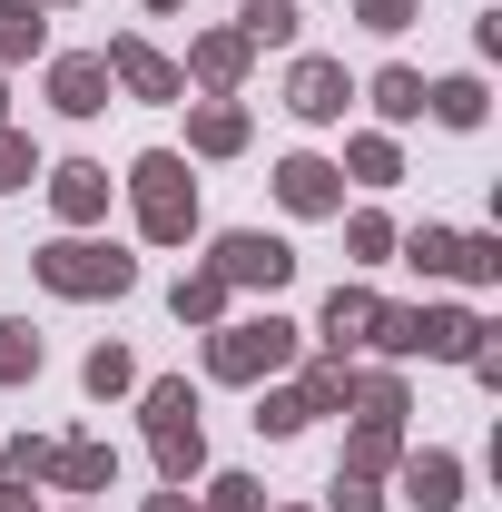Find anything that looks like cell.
Instances as JSON below:
<instances>
[{
  "label": "cell",
  "mask_w": 502,
  "mask_h": 512,
  "mask_svg": "<svg viewBox=\"0 0 502 512\" xmlns=\"http://www.w3.org/2000/svg\"><path fill=\"white\" fill-rule=\"evenodd\" d=\"M128 188H138V227H148L158 247H178V237L197 227V188H188V158L148 148V158L128 168Z\"/></svg>",
  "instance_id": "1"
},
{
  "label": "cell",
  "mask_w": 502,
  "mask_h": 512,
  "mask_svg": "<svg viewBox=\"0 0 502 512\" xmlns=\"http://www.w3.org/2000/svg\"><path fill=\"white\" fill-rule=\"evenodd\" d=\"M40 286H50V296H128V286H138V266H128L119 247L60 237V247H40Z\"/></svg>",
  "instance_id": "2"
},
{
  "label": "cell",
  "mask_w": 502,
  "mask_h": 512,
  "mask_svg": "<svg viewBox=\"0 0 502 512\" xmlns=\"http://www.w3.org/2000/svg\"><path fill=\"white\" fill-rule=\"evenodd\" d=\"M148 434H158V473H168V483H188L197 463H207V444H197V394L178 375L148 384Z\"/></svg>",
  "instance_id": "3"
},
{
  "label": "cell",
  "mask_w": 502,
  "mask_h": 512,
  "mask_svg": "<svg viewBox=\"0 0 502 512\" xmlns=\"http://www.w3.org/2000/svg\"><path fill=\"white\" fill-rule=\"evenodd\" d=\"M207 365L227 384H256V375H276V365H296V325L286 316H256V325H227L217 345H207Z\"/></svg>",
  "instance_id": "4"
},
{
  "label": "cell",
  "mask_w": 502,
  "mask_h": 512,
  "mask_svg": "<svg viewBox=\"0 0 502 512\" xmlns=\"http://www.w3.org/2000/svg\"><path fill=\"white\" fill-rule=\"evenodd\" d=\"M296 276V247L286 237H256V227H237V237H217V286H286Z\"/></svg>",
  "instance_id": "5"
},
{
  "label": "cell",
  "mask_w": 502,
  "mask_h": 512,
  "mask_svg": "<svg viewBox=\"0 0 502 512\" xmlns=\"http://www.w3.org/2000/svg\"><path fill=\"white\" fill-rule=\"evenodd\" d=\"M276 197H286L296 217H335V207H345V168H325V158H286V168H276Z\"/></svg>",
  "instance_id": "6"
},
{
  "label": "cell",
  "mask_w": 502,
  "mask_h": 512,
  "mask_svg": "<svg viewBox=\"0 0 502 512\" xmlns=\"http://www.w3.org/2000/svg\"><path fill=\"white\" fill-rule=\"evenodd\" d=\"M109 89H119V79H109V60H99V50H79V60L50 69V99H60L69 119H99V109H109Z\"/></svg>",
  "instance_id": "7"
},
{
  "label": "cell",
  "mask_w": 502,
  "mask_h": 512,
  "mask_svg": "<svg viewBox=\"0 0 502 512\" xmlns=\"http://www.w3.org/2000/svg\"><path fill=\"white\" fill-rule=\"evenodd\" d=\"M345 99H355V79L335 60H296V79H286V109L296 119H345Z\"/></svg>",
  "instance_id": "8"
},
{
  "label": "cell",
  "mask_w": 502,
  "mask_h": 512,
  "mask_svg": "<svg viewBox=\"0 0 502 512\" xmlns=\"http://www.w3.org/2000/svg\"><path fill=\"white\" fill-rule=\"evenodd\" d=\"M109 79H119V89H138V99H178V89H188L178 69L148 50V40H109Z\"/></svg>",
  "instance_id": "9"
},
{
  "label": "cell",
  "mask_w": 502,
  "mask_h": 512,
  "mask_svg": "<svg viewBox=\"0 0 502 512\" xmlns=\"http://www.w3.org/2000/svg\"><path fill=\"white\" fill-rule=\"evenodd\" d=\"M40 483H60V493H109V483H119V453L109 444H60Z\"/></svg>",
  "instance_id": "10"
},
{
  "label": "cell",
  "mask_w": 502,
  "mask_h": 512,
  "mask_svg": "<svg viewBox=\"0 0 502 512\" xmlns=\"http://www.w3.org/2000/svg\"><path fill=\"white\" fill-rule=\"evenodd\" d=\"M404 503L414 512H453L463 503V463H453V453H414V463H404Z\"/></svg>",
  "instance_id": "11"
},
{
  "label": "cell",
  "mask_w": 502,
  "mask_h": 512,
  "mask_svg": "<svg viewBox=\"0 0 502 512\" xmlns=\"http://www.w3.org/2000/svg\"><path fill=\"white\" fill-rule=\"evenodd\" d=\"M414 355H483V325L453 306H414Z\"/></svg>",
  "instance_id": "12"
},
{
  "label": "cell",
  "mask_w": 502,
  "mask_h": 512,
  "mask_svg": "<svg viewBox=\"0 0 502 512\" xmlns=\"http://www.w3.org/2000/svg\"><path fill=\"white\" fill-rule=\"evenodd\" d=\"M188 138H197V158H237V148H247V109H237V99H207L188 119Z\"/></svg>",
  "instance_id": "13"
},
{
  "label": "cell",
  "mask_w": 502,
  "mask_h": 512,
  "mask_svg": "<svg viewBox=\"0 0 502 512\" xmlns=\"http://www.w3.org/2000/svg\"><path fill=\"white\" fill-rule=\"evenodd\" d=\"M50 197H60V217H99V207H109V168H89V158H79V168L50 178Z\"/></svg>",
  "instance_id": "14"
},
{
  "label": "cell",
  "mask_w": 502,
  "mask_h": 512,
  "mask_svg": "<svg viewBox=\"0 0 502 512\" xmlns=\"http://www.w3.org/2000/svg\"><path fill=\"white\" fill-rule=\"evenodd\" d=\"M375 296H365V286H335V296H325V335H335V345H355V335H375Z\"/></svg>",
  "instance_id": "15"
},
{
  "label": "cell",
  "mask_w": 502,
  "mask_h": 512,
  "mask_svg": "<svg viewBox=\"0 0 502 512\" xmlns=\"http://www.w3.org/2000/svg\"><path fill=\"white\" fill-rule=\"evenodd\" d=\"M237 69H247V30H207V40H197V79H207V89H227Z\"/></svg>",
  "instance_id": "16"
},
{
  "label": "cell",
  "mask_w": 502,
  "mask_h": 512,
  "mask_svg": "<svg viewBox=\"0 0 502 512\" xmlns=\"http://www.w3.org/2000/svg\"><path fill=\"white\" fill-rule=\"evenodd\" d=\"M424 109L443 128H483V79H443V89H424Z\"/></svg>",
  "instance_id": "17"
},
{
  "label": "cell",
  "mask_w": 502,
  "mask_h": 512,
  "mask_svg": "<svg viewBox=\"0 0 502 512\" xmlns=\"http://www.w3.org/2000/svg\"><path fill=\"white\" fill-rule=\"evenodd\" d=\"M217 316H227V286H217V266L178 276V325H217Z\"/></svg>",
  "instance_id": "18"
},
{
  "label": "cell",
  "mask_w": 502,
  "mask_h": 512,
  "mask_svg": "<svg viewBox=\"0 0 502 512\" xmlns=\"http://www.w3.org/2000/svg\"><path fill=\"white\" fill-rule=\"evenodd\" d=\"M345 394H355V365H345V355H335V365H315V375L296 384V404H306V414H335Z\"/></svg>",
  "instance_id": "19"
},
{
  "label": "cell",
  "mask_w": 502,
  "mask_h": 512,
  "mask_svg": "<svg viewBox=\"0 0 502 512\" xmlns=\"http://www.w3.org/2000/svg\"><path fill=\"white\" fill-rule=\"evenodd\" d=\"M345 473H355V483H375V473H394V424H365V434L345 444Z\"/></svg>",
  "instance_id": "20"
},
{
  "label": "cell",
  "mask_w": 502,
  "mask_h": 512,
  "mask_svg": "<svg viewBox=\"0 0 502 512\" xmlns=\"http://www.w3.org/2000/svg\"><path fill=\"white\" fill-rule=\"evenodd\" d=\"M296 40V0H256L247 10V50H286Z\"/></svg>",
  "instance_id": "21"
},
{
  "label": "cell",
  "mask_w": 502,
  "mask_h": 512,
  "mask_svg": "<svg viewBox=\"0 0 502 512\" xmlns=\"http://www.w3.org/2000/svg\"><path fill=\"white\" fill-rule=\"evenodd\" d=\"M375 109H384V119H424V79H414V69H384V79H375Z\"/></svg>",
  "instance_id": "22"
},
{
  "label": "cell",
  "mask_w": 502,
  "mask_h": 512,
  "mask_svg": "<svg viewBox=\"0 0 502 512\" xmlns=\"http://www.w3.org/2000/svg\"><path fill=\"white\" fill-rule=\"evenodd\" d=\"M40 375V335L30 325H0V384H30Z\"/></svg>",
  "instance_id": "23"
},
{
  "label": "cell",
  "mask_w": 502,
  "mask_h": 512,
  "mask_svg": "<svg viewBox=\"0 0 502 512\" xmlns=\"http://www.w3.org/2000/svg\"><path fill=\"white\" fill-rule=\"evenodd\" d=\"M355 404H365V424H404V384L394 375H355Z\"/></svg>",
  "instance_id": "24"
},
{
  "label": "cell",
  "mask_w": 502,
  "mask_h": 512,
  "mask_svg": "<svg viewBox=\"0 0 502 512\" xmlns=\"http://www.w3.org/2000/svg\"><path fill=\"white\" fill-rule=\"evenodd\" d=\"M128 384H138V365H128L119 345H99V355H89V394L109 404V394H128Z\"/></svg>",
  "instance_id": "25"
},
{
  "label": "cell",
  "mask_w": 502,
  "mask_h": 512,
  "mask_svg": "<svg viewBox=\"0 0 502 512\" xmlns=\"http://www.w3.org/2000/svg\"><path fill=\"white\" fill-rule=\"evenodd\" d=\"M453 276H502V237H453Z\"/></svg>",
  "instance_id": "26"
},
{
  "label": "cell",
  "mask_w": 502,
  "mask_h": 512,
  "mask_svg": "<svg viewBox=\"0 0 502 512\" xmlns=\"http://www.w3.org/2000/svg\"><path fill=\"white\" fill-rule=\"evenodd\" d=\"M207 512H266V493H256L247 473H217L207 483Z\"/></svg>",
  "instance_id": "27"
},
{
  "label": "cell",
  "mask_w": 502,
  "mask_h": 512,
  "mask_svg": "<svg viewBox=\"0 0 502 512\" xmlns=\"http://www.w3.org/2000/svg\"><path fill=\"white\" fill-rule=\"evenodd\" d=\"M30 178H40V148H30V138H10V128H0V188H30Z\"/></svg>",
  "instance_id": "28"
},
{
  "label": "cell",
  "mask_w": 502,
  "mask_h": 512,
  "mask_svg": "<svg viewBox=\"0 0 502 512\" xmlns=\"http://www.w3.org/2000/svg\"><path fill=\"white\" fill-rule=\"evenodd\" d=\"M355 178L365 188H394V138H355Z\"/></svg>",
  "instance_id": "29"
},
{
  "label": "cell",
  "mask_w": 502,
  "mask_h": 512,
  "mask_svg": "<svg viewBox=\"0 0 502 512\" xmlns=\"http://www.w3.org/2000/svg\"><path fill=\"white\" fill-rule=\"evenodd\" d=\"M40 50V20L30 10H0V60H30Z\"/></svg>",
  "instance_id": "30"
},
{
  "label": "cell",
  "mask_w": 502,
  "mask_h": 512,
  "mask_svg": "<svg viewBox=\"0 0 502 512\" xmlns=\"http://www.w3.org/2000/svg\"><path fill=\"white\" fill-rule=\"evenodd\" d=\"M296 424H306L296 394H266V404H256V434H296Z\"/></svg>",
  "instance_id": "31"
},
{
  "label": "cell",
  "mask_w": 502,
  "mask_h": 512,
  "mask_svg": "<svg viewBox=\"0 0 502 512\" xmlns=\"http://www.w3.org/2000/svg\"><path fill=\"white\" fill-rule=\"evenodd\" d=\"M414 266H424V276H453V237L424 227V237H414Z\"/></svg>",
  "instance_id": "32"
},
{
  "label": "cell",
  "mask_w": 502,
  "mask_h": 512,
  "mask_svg": "<svg viewBox=\"0 0 502 512\" xmlns=\"http://www.w3.org/2000/svg\"><path fill=\"white\" fill-rule=\"evenodd\" d=\"M355 20H365V30H414V0H365Z\"/></svg>",
  "instance_id": "33"
},
{
  "label": "cell",
  "mask_w": 502,
  "mask_h": 512,
  "mask_svg": "<svg viewBox=\"0 0 502 512\" xmlns=\"http://www.w3.org/2000/svg\"><path fill=\"white\" fill-rule=\"evenodd\" d=\"M40 473H50V444L20 434V444H10V483H40Z\"/></svg>",
  "instance_id": "34"
},
{
  "label": "cell",
  "mask_w": 502,
  "mask_h": 512,
  "mask_svg": "<svg viewBox=\"0 0 502 512\" xmlns=\"http://www.w3.org/2000/svg\"><path fill=\"white\" fill-rule=\"evenodd\" d=\"M345 247H355V256H384V247H394V227H384V217H355V227H345Z\"/></svg>",
  "instance_id": "35"
},
{
  "label": "cell",
  "mask_w": 502,
  "mask_h": 512,
  "mask_svg": "<svg viewBox=\"0 0 502 512\" xmlns=\"http://www.w3.org/2000/svg\"><path fill=\"white\" fill-rule=\"evenodd\" d=\"M335 512H384L375 483H355V473H335Z\"/></svg>",
  "instance_id": "36"
},
{
  "label": "cell",
  "mask_w": 502,
  "mask_h": 512,
  "mask_svg": "<svg viewBox=\"0 0 502 512\" xmlns=\"http://www.w3.org/2000/svg\"><path fill=\"white\" fill-rule=\"evenodd\" d=\"M148 512H188V483H168V493H158V503H148Z\"/></svg>",
  "instance_id": "37"
},
{
  "label": "cell",
  "mask_w": 502,
  "mask_h": 512,
  "mask_svg": "<svg viewBox=\"0 0 502 512\" xmlns=\"http://www.w3.org/2000/svg\"><path fill=\"white\" fill-rule=\"evenodd\" d=\"M0 512H40V503H30V493H10V503H0Z\"/></svg>",
  "instance_id": "38"
},
{
  "label": "cell",
  "mask_w": 502,
  "mask_h": 512,
  "mask_svg": "<svg viewBox=\"0 0 502 512\" xmlns=\"http://www.w3.org/2000/svg\"><path fill=\"white\" fill-rule=\"evenodd\" d=\"M0 10H40V0H0Z\"/></svg>",
  "instance_id": "39"
},
{
  "label": "cell",
  "mask_w": 502,
  "mask_h": 512,
  "mask_svg": "<svg viewBox=\"0 0 502 512\" xmlns=\"http://www.w3.org/2000/svg\"><path fill=\"white\" fill-rule=\"evenodd\" d=\"M148 10H178V0H148Z\"/></svg>",
  "instance_id": "40"
},
{
  "label": "cell",
  "mask_w": 502,
  "mask_h": 512,
  "mask_svg": "<svg viewBox=\"0 0 502 512\" xmlns=\"http://www.w3.org/2000/svg\"><path fill=\"white\" fill-rule=\"evenodd\" d=\"M0 99H10V89H0Z\"/></svg>",
  "instance_id": "41"
}]
</instances>
